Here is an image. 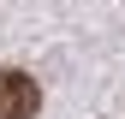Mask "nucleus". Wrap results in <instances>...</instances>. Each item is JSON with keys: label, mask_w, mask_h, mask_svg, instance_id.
Instances as JSON below:
<instances>
[{"label": "nucleus", "mask_w": 125, "mask_h": 119, "mask_svg": "<svg viewBox=\"0 0 125 119\" xmlns=\"http://www.w3.org/2000/svg\"><path fill=\"white\" fill-rule=\"evenodd\" d=\"M42 113V89L30 71H0V119H36Z\"/></svg>", "instance_id": "obj_1"}]
</instances>
